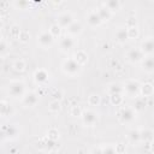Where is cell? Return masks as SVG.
<instances>
[{"label": "cell", "mask_w": 154, "mask_h": 154, "mask_svg": "<svg viewBox=\"0 0 154 154\" xmlns=\"http://www.w3.org/2000/svg\"><path fill=\"white\" fill-rule=\"evenodd\" d=\"M7 93L10 96H12L13 99H20L25 95V84L23 81H12L10 82L8 87H7Z\"/></svg>", "instance_id": "2"}, {"label": "cell", "mask_w": 154, "mask_h": 154, "mask_svg": "<svg viewBox=\"0 0 154 154\" xmlns=\"http://www.w3.org/2000/svg\"><path fill=\"white\" fill-rule=\"evenodd\" d=\"M150 149H152V152L154 153V141L150 142Z\"/></svg>", "instance_id": "40"}, {"label": "cell", "mask_w": 154, "mask_h": 154, "mask_svg": "<svg viewBox=\"0 0 154 154\" xmlns=\"http://www.w3.org/2000/svg\"><path fill=\"white\" fill-rule=\"evenodd\" d=\"M8 47H10V46H8V43L6 42V40L2 38L1 42H0V55H1V57H4V55L8 52Z\"/></svg>", "instance_id": "33"}, {"label": "cell", "mask_w": 154, "mask_h": 154, "mask_svg": "<svg viewBox=\"0 0 154 154\" xmlns=\"http://www.w3.org/2000/svg\"><path fill=\"white\" fill-rule=\"evenodd\" d=\"M48 78H49V73H48L46 70H43V69L36 70L35 73H34V79H35V82L38 83V84L46 83V82L48 81Z\"/></svg>", "instance_id": "17"}, {"label": "cell", "mask_w": 154, "mask_h": 154, "mask_svg": "<svg viewBox=\"0 0 154 154\" xmlns=\"http://www.w3.org/2000/svg\"><path fill=\"white\" fill-rule=\"evenodd\" d=\"M141 85L138 79H128L123 84L124 94L129 97H138L141 95Z\"/></svg>", "instance_id": "3"}, {"label": "cell", "mask_w": 154, "mask_h": 154, "mask_svg": "<svg viewBox=\"0 0 154 154\" xmlns=\"http://www.w3.org/2000/svg\"><path fill=\"white\" fill-rule=\"evenodd\" d=\"M60 108H61V103H60V101H58V100H53V101L48 105V109H49L51 112H53V113L59 112Z\"/></svg>", "instance_id": "29"}, {"label": "cell", "mask_w": 154, "mask_h": 154, "mask_svg": "<svg viewBox=\"0 0 154 154\" xmlns=\"http://www.w3.org/2000/svg\"><path fill=\"white\" fill-rule=\"evenodd\" d=\"M128 32H129V38H137L138 37V28L136 25L135 26H129Z\"/></svg>", "instance_id": "32"}, {"label": "cell", "mask_w": 154, "mask_h": 154, "mask_svg": "<svg viewBox=\"0 0 154 154\" xmlns=\"http://www.w3.org/2000/svg\"><path fill=\"white\" fill-rule=\"evenodd\" d=\"M101 148H102L103 154H118L116 146L113 144H105V146H101Z\"/></svg>", "instance_id": "30"}, {"label": "cell", "mask_w": 154, "mask_h": 154, "mask_svg": "<svg viewBox=\"0 0 154 154\" xmlns=\"http://www.w3.org/2000/svg\"><path fill=\"white\" fill-rule=\"evenodd\" d=\"M13 5H14L16 7H18L19 10H25L26 7L30 6V2H29V1H14Z\"/></svg>", "instance_id": "36"}, {"label": "cell", "mask_w": 154, "mask_h": 154, "mask_svg": "<svg viewBox=\"0 0 154 154\" xmlns=\"http://www.w3.org/2000/svg\"><path fill=\"white\" fill-rule=\"evenodd\" d=\"M82 30H83V28H82V24H81V22H78V20H75L67 29H66V35H70V36H78L81 32H82Z\"/></svg>", "instance_id": "16"}, {"label": "cell", "mask_w": 154, "mask_h": 154, "mask_svg": "<svg viewBox=\"0 0 154 154\" xmlns=\"http://www.w3.org/2000/svg\"><path fill=\"white\" fill-rule=\"evenodd\" d=\"M81 65L75 60V58H67L61 63V71L70 77H75L81 71Z\"/></svg>", "instance_id": "1"}, {"label": "cell", "mask_w": 154, "mask_h": 154, "mask_svg": "<svg viewBox=\"0 0 154 154\" xmlns=\"http://www.w3.org/2000/svg\"><path fill=\"white\" fill-rule=\"evenodd\" d=\"M90 154H103V152H102V148L101 147H94L91 149Z\"/></svg>", "instance_id": "39"}, {"label": "cell", "mask_w": 154, "mask_h": 154, "mask_svg": "<svg viewBox=\"0 0 154 154\" xmlns=\"http://www.w3.org/2000/svg\"><path fill=\"white\" fill-rule=\"evenodd\" d=\"M75 60L81 65V66H83L87 61H88V54L83 51V49H79V51H77L76 52V54H75Z\"/></svg>", "instance_id": "23"}, {"label": "cell", "mask_w": 154, "mask_h": 154, "mask_svg": "<svg viewBox=\"0 0 154 154\" xmlns=\"http://www.w3.org/2000/svg\"><path fill=\"white\" fill-rule=\"evenodd\" d=\"M2 137L4 140H14L19 136V129L16 124H10V125H4L1 129Z\"/></svg>", "instance_id": "6"}, {"label": "cell", "mask_w": 154, "mask_h": 154, "mask_svg": "<svg viewBox=\"0 0 154 154\" xmlns=\"http://www.w3.org/2000/svg\"><path fill=\"white\" fill-rule=\"evenodd\" d=\"M88 102L91 106H99L100 103V96L97 94H90L88 97Z\"/></svg>", "instance_id": "31"}, {"label": "cell", "mask_w": 154, "mask_h": 154, "mask_svg": "<svg viewBox=\"0 0 154 154\" xmlns=\"http://www.w3.org/2000/svg\"><path fill=\"white\" fill-rule=\"evenodd\" d=\"M146 58V54L141 51V48H131L126 53V59L128 61L136 64V63H142V60Z\"/></svg>", "instance_id": "7"}, {"label": "cell", "mask_w": 154, "mask_h": 154, "mask_svg": "<svg viewBox=\"0 0 154 154\" xmlns=\"http://www.w3.org/2000/svg\"><path fill=\"white\" fill-rule=\"evenodd\" d=\"M82 122L85 126H93L97 122V114L91 109H84L82 112Z\"/></svg>", "instance_id": "9"}, {"label": "cell", "mask_w": 154, "mask_h": 154, "mask_svg": "<svg viewBox=\"0 0 154 154\" xmlns=\"http://www.w3.org/2000/svg\"><path fill=\"white\" fill-rule=\"evenodd\" d=\"M87 23H88L89 26L96 28V26H100L103 22L101 20V18H100V16H99V13L96 11H90L87 14Z\"/></svg>", "instance_id": "13"}, {"label": "cell", "mask_w": 154, "mask_h": 154, "mask_svg": "<svg viewBox=\"0 0 154 154\" xmlns=\"http://www.w3.org/2000/svg\"><path fill=\"white\" fill-rule=\"evenodd\" d=\"M48 31H49V32L54 36V38H55V37H59V36H60V34H61V28H60L57 23H54V24L51 25V28H49Z\"/></svg>", "instance_id": "28"}, {"label": "cell", "mask_w": 154, "mask_h": 154, "mask_svg": "<svg viewBox=\"0 0 154 154\" xmlns=\"http://www.w3.org/2000/svg\"><path fill=\"white\" fill-rule=\"evenodd\" d=\"M144 107H146V102H144L142 99H137V100H136V103L134 105L135 111H136V112H140V111L144 109Z\"/></svg>", "instance_id": "35"}, {"label": "cell", "mask_w": 154, "mask_h": 154, "mask_svg": "<svg viewBox=\"0 0 154 154\" xmlns=\"http://www.w3.org/2000/svg\"><path fill=\"white\" fill-rule=\"evenodd\" d=\"M136 113L137 112L135 111L134 107H130V106L122 107L119 113H118L119 122L123 123V124H130L136 119Z\"/></svg>", "instance_id": "4"}, {"label": "cell", "mask_w": 154, "mask_h": 154, "mask_svg": "<svg viewBox=\"0 0 154 154\" xmlns=\"http://www.w3.org/2000/svg\"><path fill=\"white\" fill-rule=\"evenodd\" d=\"M12 67H13L14 71H17V72H22V71H24V69H25V63H24V60L18 59V60H16V61L13 63Z\"/></svg>", "instance_id": "27"}, {"label": "cell", "mask_w": 154, "mask_h": 154, "mask_svg": "<svg viewBox=\"0 0 154 154\" xmlns=\"http://www.w3.org/2000/svg\"><path fill=\"white\" fill-rule=\"evenodd\" d=\"M114 38L118 43L123 45L129 40V32H128V28L125 26H118L117 30L114 31Z\"/></svg>", "instance_id": "12"}, {"label": "cell", "mask_w": 154, "mask_h": 154, "mask_svg": "<svg viewBox=\"0 0 154 154\" xmlns=\"http://www.w3.org/2000/svg\"><path fill=\"white\" fill-rule=\"evenodd\" d=\"M108 93H109V95H112V94H122V95H124V87L120 83H112L108 87Z\"/></svg>", "instance_id": "25"}, {"label": "cell", "mask_w": 154, "mask_h": 154, "mask_svg": "<svg viewBox=\"0 0 154 154\" xmlns=\"http://www.w3.org/2000/svg\"><path fill=\"white\" fill-rule=\"evenodd\" d=\"M128 141H129L131 144H134V146H136V144H138L140 142H142V141H141V132H140V130H138V129H132V130H130V131L128 132Z\"/></svg>", "instance_id": "19"}, {"label": "cell", "mask_w": 154, "mask_h": 154, "mask_svg": "<svg viewBox=\"0 0 154 154\" xmlns=\"http://www.w3.org/2000/svg\"><path fill=\"white\" fill-rule=\"evenodd\" d=\"M82 112H83V111H81V108H79L78 106H73L72 109H71V114L75 116V117H77V116H82Z\"/></svg>", "instance_id": "37"}, {"label": "cell", "mask_w": 154, "mask_h": 154, "mask_svg": "<svg viewBox=\"0 0 154 154\" xmlns=\"http://www.w3.org/2000/svg\"><path fill=\"white\" fill-rule=\"evenodd\" d=\"M75 22L73 19V16L70 13V12H63V13H59L58 14V18H57V24L63 29V28H69L72 23Z\"/></svg>", "instance_id": "8"}, {"label": "cell", "mask_w": 154, "mask_h": 154, "mask_svg": "<svg viewBox=\"0 0 154 154\" xmlns=\"http://www.w3.org/2000/svg\"><path fill=\"white\" fill-rule=\"evenodd\" d=\"M153 93H154V87L152 83H143L141 85V95L143 97L150 96V95H153Z\"/></svg>", "instance_id": "24"}, {"label": "cell", "mask_w": 154, "mask_h": 154, "mask_svg": "<svg viewBox=\"0 0 154 154\" xmlns=\"http://www.w3.org/2000/svg\"><path fill=\"white\" fill-rule=\"evenodd\" d=\"M116 149H117L118 154H122V153L125 152V146L123 143H118V144H116Z\"/></svg>", "instance_id": "38"}, {"label": "cell", "mask_w": 154, "mask_h": 154, "mask_svg": "<svg viewBox=\"0 0 154 154\" xmlns=\"http://www.w3.org/2000/svg\"><path fill=\"white\" fill-rule=\"evenodd\" d=\"M141 67L147 73L154 72V55L153 54L152 55H146V58L141 63Z\"/></svg>", "instance_id": "15"}, {"label": "cell", "mask_w": 154, "mask_h": 154, "mask_svg": "<svg viewBox=\"0 0 154 154\" xmlns=\"http://www.w3.org/2000/svg\"><path fill=\"white\" fill-rule=\"evenodd\" d=\"M75 45H76V41H75V38L72 37V36H70V35H65V36H63L61 38H60V41H59V47H60V51L61 52H69V51H71L73 47H75Z\"/></svg>", "instance_id": "10"}, {"label": "cell", "mask_w": 154, "mask_h": 154, "mask_svg": "<svg viewBox=\"0 0 154 154\" xmlns=\"http://www.w3.org/2000/svg\"><path fill=\"white\" fill-rule=\"evenodd\" d=\"M123 100H124V97H123L122 94H112V95H109V101L114 106H120L123 103Z\"/></svg>", "instance_id": "26"}, {"label": "cell", "mask_w": 154, "mask_h": 154, "mask_svg": "<svg viewBox=\"0 0 154 154\" xmlns=\"http://www.w3.org/2000/svg\"><path fill=\"white\" fill-rule=\"evenodd\" d=\"M140 48L146 55H152L154 53V37H147L143 40Z\"/></svg>", "instance_id": "14"}, {"label": "cell", "mask_w": 154, "mask_h": 154, "mask_svg": "<svg viewBox=\"0 0 154 154\" xmlns=\"http://www.w3.org/2000/svg\"><path fill=\"white\" fill-rule=\"evenodd\" d=\"M37 43L42 48H49L54 43V36L48 30H43L37 36Z\"/></svg>", "instance_id": "5"}, {"label": "cell", "mask_w": 154, "mask_h": 154, "mask_svg": "<svg viewBox=\"0 0 154 154\" xmlns=\"http://www.w3.org/2000/svg\"><path fill=\"white\" fill-rule=\"evenodd\" d=\"M38 102V95L35 91H26L22 97V103L24 107H34Z\"/></svg>", "instance_id": "11"}, {"label": "cell", "mask_w": 154, "mask_h": 154, "mask_svg": "<svg viewBox=\"0 0 154 154\" xmlns=\"http://www.w3.org/2000/svg\"><path fill=\"white\" fill-rule=\"evenodd\" d=\"M0 111H1L2 118H8V117H12L14 114V108L10 103H7L5 100H2L0 103Z\"/></svg>", "instance_id": "18"}, {"label": "cell", "mask_w": 154, "mask_h": 154, "mask_svg": "<svg viewBox=\"0 0 154 154\" xmlns=\"http://www.w3.org/2000/svg\"><path fill=\"white\" fill-rule=\"evenodd\" d=\"M103 5H105L112 13L118 12V11L120 10V7H122V2H120L119 0H108V1H105Z\"/></svg>", "instance_id": "22"}, {"label": "cell", "mask_w": 154, "mask_h": 154, "mask_svg": "<svg viewBox=\"0 0 154 154\" xmlns=\"http://www.w3.org/2000/svg\"><path fill=\"white\" fill-rule=\"evenodd\" d=\"M59 138V131L57 129H49L48 130V140H52V141H57Z\"/></svg>", "instance_id": "34"}, {"label": "cell", "mask_w": 154, "mask_h": 154, "mask_svg": "<svg viewBox=\"0 0 154 154\" xmlns=\"http://www.w3.org/2000/svg\"><path fill=\"white\" fill-rule=\"evenodd\" d=\"M140 132H141V141L142 142L150 143L152 141H154V131L153 130L146 128V129H141Z\"/></svg>", "instance_id": "21"}, {"label": "cell", "mask_w": 154, "mask_h": 154, "mask_svg": "<svg viewBox=\"0 0 154 154\" xmlns=\"http://www.w3.org/2000/svg\"><path fill=\"white\" fill-rule=\"evenodd\" d=\"M96 12L99 13V16H100V18H101L102 22H107V20H109L111 17H112V14H113V13H112V12L103 5V4L96 8Z\"/></svg>", "instance_id": "20"}]
</instances>
